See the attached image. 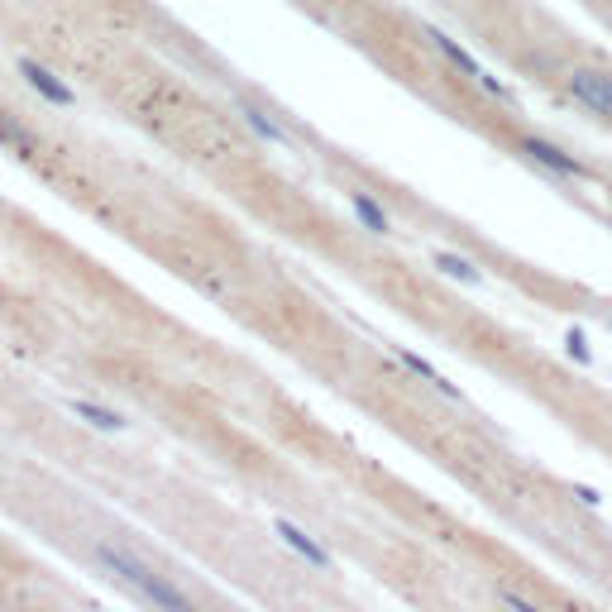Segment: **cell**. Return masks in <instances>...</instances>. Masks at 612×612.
I'll list each match as a JSON object with an SVG mask.
<instances>
[{
	"label": "cell",
	"instance_id": "6da1fadb",
	"mask_svg": "<svg viewBox=\"0 0 612 612\" xmlns=\"http://www.w3.org/2000/svg\"><path fill=\"white\" fill-rule=\"evenodd\" d=\"M96 560H101V565H106L120 584H130L139 598H149L158 612H197V603L177 589L168 574H158V569H153L149 560H139L134 550L115 546V541H96Z\"/></svg>",
	"mask_w": 612,
	"mask_h": 612
},
{
	"label": "cell",
	"instance_id": "7a4b0ae2",
	"mask_svg": "<svg viewBox=\"0 0 612 612\" xmlns=\"http://www.w3.org/2000/svg\"><path fill=\"white\" fill-rule=\"evenodd\" d=\"M560 82H565L569 101H579L589 115H598V120H608L612 125V72L608 67L574 63V67H565V77H560Z\"/></svg>",
	"mask_w": 612,
	"mask_h": 612
},
{
	"label": "cell",
	"instance_id": "3957f363",
	"mask_svg": "<svg viewBox=\"0 0 612 612\" xmlns=\"http://www.w3.org/2000/svg\"><path fill=\"white\" fill-rule=\"evenodd\" d=\"M517 153H522L526 163H536V168H546L550 177H560V182H593V173L574 158V153H565L560 144H550V139H536V134H522L517 139Z\"/></svg>",
	"mask_w": 612,
	"mask_h": 612
},
{
	"label": "cell",
	"instance_id": "277c9868",
	"mask_svg": "<svg viewBox=\"0 0 612 612\" xmlns=\"http://www.w3.org/2000/svg\"><path fill=\"white\" fill-rule=\"evenodd\" d=\"M426 39H431V48H436L450 67H459V72H464V77H474L483 91H493V96H503V101H507V87L498 82V77H488V72L474 63V53H469L464 44H455V39H450V34H440V29H426Z\"/></svg>",
	"mask_w": 612,
	"mask_h": 612
},
{
	"label": "cell",
	"instance_id": "5b68a950",
	"mask_svg": "<svg viewBox=\"0 0 612 612\" xmlns=\"http://www.w3.org/2000/svg\"><path fill=\"white\" fill-rule=\"evenodd\" d=\"M20 77L29 82V91H39L48 106H58V110H72L77 106V91L67 87L63 77L53 72V67H44V63H34V58H20Z\"/></svg>",
	"mask_w": 612,
	"mask_h": 612
},
{
	"label": "cell",
	"instance_id": "8992f818",
	"mask_svg": "<svg viewBox=\"0 0 612 612\" xmlns=\"http://www.w3.org/2000/svg\"><path fill=\"white\" fill-rule=\"evenodd\" d=\"M273 531H278V536H283L287 546L297 550V555H302V560H306L311 569H321V574H330V569H335V560H330V550L321 546V541H316L311 531H302L297 522H287V517H278V522H273Z\"/></svg>",
	"mask_w": 612,
	"mask_h": 612
},
{
	"label": "cell",
	"instance_id": "52a82bcc",
	"mask_svg": "<svg viewBox=\"0 0 612 612\" xmlns=\"http://www.w3.org/2000/svg\"><path fill=\"white\" fill-rule=\"evenodd\" d=\"M235 110H240V120H244V125H249L254 134H259V139L278 144V149H287V144H292V134H287L283 125H278V120H273V115H268L263 106H254V101H235Z\"/></svg>",
	"mask_w": 612,
	"mask_h": 612
},
{
	"label": "cell",
	"instance_id": "ba28073f",
	"mask_svg": "<svg viewBox=\"0 0 612 612\" xmlns=\"http://www.w3.org/2000/svg\"><path fill=\"white\" fill-rule=\"evenodd\" d=\"M350 211H354V220H359L364 230H373V235H388V230H393L388 211H383V206H378L369 192H350Z\"/></svg>",
	"mask_w": 612,
	"mask_h": 612
},
{
	"label": "cell",
	"instance_id": "9c48e42d",
	"mask_svg": "<svg viewBox=\"0 0 612 612\" xmlns=\"http://www.w3.org/2000/svg\"><path fill=\"white\" fill-rule=\"evenodd\" d=\"M67 407H72V416L91 421L96 431H120V426H125V416H120V412H106V407H96V402H87V397H72Z\"/></svg>",
	"mask_w": 612,
	"mask_h": 612
},
{
	"label": "cell",
	"instance_id": "30bf717a",
	"mask_svg": "<svg viewBox=\"0 0 612 612\" xmlns=\"http://www.w3.org/2000/svg\"><path fill=\"white\" fill-rule=\"evenodd\" d=\"M397 359H402V364H407V369H412L416 378H426V383H431V388H440V393H445V397H459V388H455V383H445V378H440V373L431 369V364H426V359H416L412 350H397Z\"/></svg>",
	"mask_w": 612,
	"mask_h": 612
},
{
	"label": "cell",
	"instance_id": "8fae6325",
	"mask_svg": "<svg viewBox=\"0 0 612 612\" xmlns=\"http://www.w3.org/2000/svg\"><path fill=\"white\" fill-rule=\"evenodd\" d=\"M436 268L450 273V278H459V283H479V268L469 259H459V254H436Z\"/></svg>",
	"mask_w": 612,
	"mask_h": 612
},
{
	"label": "cell",
	"instance_id": "7c38bea8",
	"mask_svg": "<svg viewBox=\"0 0 612 612\" xmlns=\"http://www.w3.org/2000/svg\"><path fill=\"white\" fill-rule=\"evenodd\" d=\"M503 603L512 612H541V608H531V603H526V598H517V593H503Z\"/></svg>",
	"mask_w": 612,
	"mask_h": 612
}]
</instances>
